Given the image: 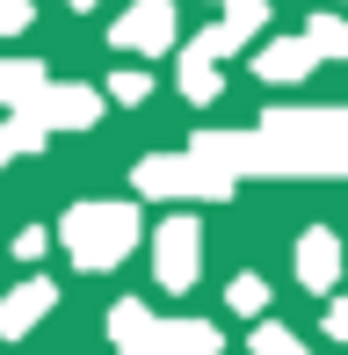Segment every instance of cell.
I'll use <instances>...</instances> for the list:
<instances>
[{"mask_svg":"<svg viewBox=\"0 0 348 355\" xmlns=\"http://www.w3.org/2000/svg\"><path fill=\"white\" fill-rule=\"evenodd\" d=\"M174 73H182V94H189V102H211V94H218V58L196 51V44L182 51V66H174Z\"/></svg>","mask_w":348,"mask_h":355,"instance_id":"5b68a950","label":"cell"},{"mask_svg":"<svg viewBox=\"0 0 348 355\" xmlns=\"http://www.w3.org/2000/svg\"><path fill=\"white\" fill-rule=\"evenodd\" d=\"M146 87H153L146 73H116V80H109V94H116V102H146Z\"/></svg>","mask_w":348,"mask_h":355,"instance_id":"9c48e42d","label":"cell"},{"mask_svg":"<svg viewBox=\"0 0 348 355\" xmlns=\"http://www.w3.org/2000/svg\"><path fill=\"white\" fill-rule=\"evenodd\" d=\"M160 276L167 283H189V276H196V225H189V218H174L167 232H160Z\"/></svg>","mask_w":348,"mask_h":355,"instance_id":"3957f363","label":"cell"},{"mask_svg":"<svg viewBox=\"0 0 348 355\" xmlns=\"http://www.w3.org/2000/svg\"><path fill=\"white\" fill-rule=\"evenodd\" d=\"M15 29H29V0H0V37H15Z\"/></svg>","mask_w":348,"mask_h":355,"instance_id":"30bf717a","label":"cell"},{"mask_svg":"<svg viewBox=\"0 0 348 355\" xmlns=\"http://www.w3.org/2000/svg\"><path fill=\"white\" fill-rule=\"evenodd\" d=\"M218 8H225V0H218Z\"/></svg>","mask_w":348,"mask_h":355,"instance_id":"7c38bea8","label":"cell"},{"mask_svg":"<svg viewBox=\"0 0 348 355\" xmlns=\"http://www.w3.org/2000/svg\"><path fill=\"white\" fill-rule=\"evenodd\" d=\"M131 211H116V203H87V211H73L66 218V239H73V254L94 268V261H116L123 247H131Z\"/></svg>","mask_w":348,"mask_h":355,"instance_id":"6da1fadb","label":"cell"},{"mask_svg":"<svg viewBox=\"0 0 348 355\" xmlns=\"http://www.w3.org/2000/svg\"><path fill=\"white\" fill-rule=\"evenodd\" d=\"M94 109H102V102H94L87 87H58V94H44V116H51V123H94Z\"/></svg>","mask_w":348,"mask_h":355,"instance_id":"8992f818","label":"cell"},{"mask_svg":"<svg viewBox=\"0 0 348 355\" xmlns=\"http://www.w3.org/2000/svg\"><path fill=\"white\" fill-rule=\"evenodd\" d=\"M109 44H116V51H138V58L174 51V0H131V8L116 15V29H109Z\"/></svg>","mask_w":348,"mask_h":355,"instance_id":"7a4b0ae2","label":"cell"},{"mask_svg":"<svg viewBox=\"0 0 348 355\" xmlns=\"http://www.w3.org/2000/svg\"><path fill=\"white\" fill-rule=\"evenodd\" d=\"M66 8H94V0H66Z\"/></svg>","mask_w":348,"mask_h":355,"instance_id":"8fae6325","label":"cell"},{"mask_svg":"<svg viewBox=\"0 0 348 355\" xmlns=\"http://www.w3.org/2000/svg\"><path fill=\"white\" fill-rule=\"evenodd\" d=\"M312 66H320V58H312V44H305V37H283V44H268V51L254 58V73H261V80H305Z\"/></svg>","mask_w":348,"mask_h":355,"instance_id":"277c9868","label":"cell"},{"mask_svg":"<svg viewBox=\"0 0 348 355\" xmlns=\"http://www.w3.org/2000/svg\"><path fill=\"white\" fill-rule=\"evenodd\" d=\"M327 268H334V239L312 232V239H305V276H312V283H327Z\"/></svg>","mask_w":348,"mask_h":355,"instance_id":"ba28073f","label":"cell"},{"mask_svg":"<svg viewBox=\"0 0 348 355\" xmlns=\"http://www.w3.org/2000/svg\"><path fill=\"white\" fill-rule=\"evenodd\" d=\"M305 44H312V58H348V22H341V15H312Z\"/></svg>","mask_w":348,"mask_h":355,"instance_id":"52a82bcc","label":"cell"}]
</instances>
